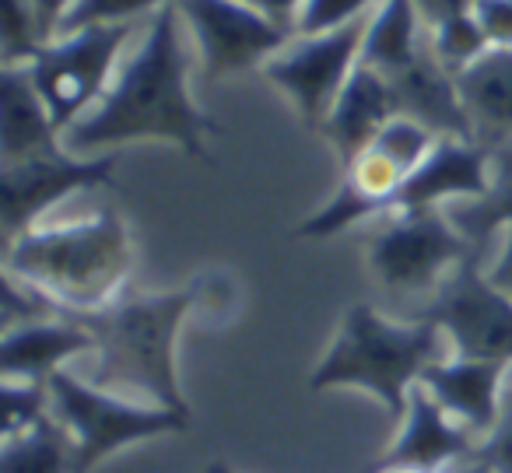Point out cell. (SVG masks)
<instances>
[{
    "mask_svg": "<svg viewBox=\"0 0 512 473\" xmlns=\"http://www.w3.org/2000/svg\"><path fill=\"white\" fill-rule=\"evenodd\" d=\"M186 36L176 4L155 11L102 102L64 134V148L74 155H109L123 144L165 141L193 162L211 165L207 137L214 134V120L200 113L190 95Z\"/></svg>",
    "mask_w": 512,
    "mask_h": 473,
    "instance_id": "6da1fadb",
    "label": "cell"
},
{
    "mask_svg": "<svg viewBox=\"0 0 512 473\" xmlns=\"http://www.w3.org/2000/svg\"><path fill=\"white\" fill-rule=\"evenodd\" d=\"M134 270L130 225L116 207L92 218L36 225L4 242V274L46 295L64 316L99 312L123 298Z\"/></svg>",
    "mask_w": 512,
    "mask_h": 473,
    "instance_id": "7a4b0ae2",
    "label": "cell"
},
{
    "mask_svg": "<svg viewBox=\"0 0 512 473\" xmlns=\"http://www.w3.org/2000/svg\"><path fill=\"white\" fill-rule=\"evenodd\" d=\"M197 302L200 284H186L176 291L123 295L99 312H71L99 340L95 386L190 414V403L179 386L176 344Z\"/></svg>",
    "mask_w": 512,
    "mask_h": 473,
    "instance_id": "3957f363",
    "label": "cell"
},
{
    "mask_svg": "<svg viewBox=\"0 0 512 473\" xmlns=\"http://www.w3.org/2000/svg\"><path fill=\"white\" fill-rule=\"evenodd\" d=\"M446 347V333L432 319H386L372 305L355 302L309 375V389L369 393L383 403L386 417L400 424L421 372L446 358Z\"/></svg>",
    "mask_w": 512,
    "mask_h": 473,
    "instance_id": "277c9868",
    "label": "cell"
},
{
    "mask_svg": "<svg viewBox=\"0 0 512 473\" xmlns=\"http://www.w3.org/2000/svg\"><path fill=\"white\" fill-rule=\"evenodd\" d=\"M46 393H50L53 421L67 431V442H71L74 473H92L102 459L130 445L190 428V414L130 400L113 389L95 386L92 379H78L67 368L46 379Z\"/></svg>",
    "mask_w": 512,
    "mask_h": 473,
    "instance_id": "5b68a950",
    "label": "cell"
},
{
    "mask_svg": "<svg viewBox=\"0 0 512 473\" xmlns=\"http://www.w3.org/2000/svg\"><path fill=\"white\" fill-rule=\"evenodd\" d=\"M134 32L137 25H95L57 36L39 50L32 64H25L60 134H67L102 102L120 71V53L127 50Z\"/></svg>",
    "mask_w": 512,
    "mask_h": 473,
    "instance_id": "8992f818",
    "label": "cell"
},
{
    "mask_svg": "<svg viewBox=\"0 0 512 473\" xmlns=\"http://www.w3.org/2000/svg\"><path fill=\"white\" fill-rule=\"evenodd\" d=\"M470 256H477V249L446 211L386 214L365 249L372 277L393 295H435Z\"/></svg>",
    "mask_w": 512,
    "mask_h": 473,
    "instance_id": "52a82bcc",
    "label": "cell"
},
{
    "mask_svg": "<svg viewBox=\"0 0 512 473\" xmlns=\"http://www.w3.org/2000/svg\"><path fill=\"white\" fill-rule=\"evenodd\" d=\"M176 8L211 81L264 71L295 39V32L260 15L249 0H176Z\"/></svg>",
    "mask_w": 512,
    "mask_h": 473,
    "instance_id": "ba28073f",
    "label": "cell"
},
{
    "mask_svg": "<svg viewBox=\"0 0 512 473\" xmlns=\"http://www.w3.org/2000/svg\"><path fill=\"white\" fill-rule=\"evenodd\" d=\"M365 25H369V15L344 29L323 32V36H295L288 50H281L260 71L292 102V109L309 130H323L337 95L362 64Z\"/></svg>",
    "mask_w": 512,
    "mask_h": 473,
    "instance_id": "9c48e42d",
    "label": "cell"
},
{
    "mask_svg": "<svg viewBox=\"0 0 512 473\" xmlns=\"http://www.w3.org/2000/svg\"><path fill=\"white\" fill-rule=\"evenodd\" d=\"M411 319H432L460 358L502 361L512 368V295L488 281L481 256L463 260Z\"/></svg>",
    "mask_w": 512,
    "mask_h": 473,
    "instance_id": "30bf717a",
    "label": "cell"
},
{
    "mask_svg": "<svg viewBox=\"0 0 512 473\" xmlns=\"http://www.w3.org/2000/svg\"><path fill=\"white\" fill-rule=\"evenodd\" d=\"M116 176V155H74L60 148L29 162L0 165V228L4 242L29 232L50 207L81 190L109 186Z\"/></svg>",
    "mask_w": 512,
    "mask_h": 473,
    "instance_id": "8fae6325",
    "label": "cell"
},
{
    "mask_svg": "<svg viewBox=\"0 0 512 473\" xmlns=\"http://www.w3.org/2000/svg\"><path fill=\"white\" fill-rule=\"evenodd\" d=\"M495 183V155L477 141L439 137L432 155L404 179L386 214L404 211H442V204L481 200Z\"/></svg>",
    "mask_w": 512,
    "mask_h": 473,
    "instance_id": "7c38bea8",
    "label": "cell"
},
{
    "mask_svg": "<svg viewBox=\"0 0 512 473\" xmlns=\"http://www.w3.org/2000/svg\"><path fill=\"white\" fill-rule=\"evenodd\" d=\"M404 172L390 162L386 155H379L376 148H365L351 165L341 169V186L337 193L313 214L306 218L295 235L299 239H334V235L348 232V228L362 225L372 214H386L397 197V190L404 186Z\"/></svg>",
    "mask_w": 512,
    "mask_h": 473,
    "instance_id": "4fadbf2b",
    "label": "cell"
},
{
    "mask_svg": "<svg viewBox=\"0 0 512 473\" xmlns=\"http://www.w3.org/2000/svg\"><path fill=\"white\" fill-rule=\"evenodd\" d=\"M505 375L509 365L502 361H484V358H442L421 372L418 386L435 396L442 410L463 428H470L477 438H488L491 428L498 424L505 400Z\"/></svg>",
    "mask_w": 512,
    "mask_h": 473,
    "instance_id": "5bb4252c",
    "label": "cell"
},
{
    "mask_svg": "<svg viewBox=\"0 0 512 473\" xmlns=\"http://www.w3.org/2000/svg\"><path fill=\"white\" fill-rule=\"evenodd\" d=\"M481 438L435 403L428 389L414 386L400 435L383 452L379 466H425V470H453L463 459L477 456Z\"/></svg>",
    "mask_w": 512,
    "mask_h": 473,
    "instance_id": "9a60e30c",
    "label": "cell"
},
{
    "mask_svg": "<svg viewBox=\"0 0 512 473\" xmlns=\"http://www.w3.org/2000/svg\"><path fill=\"white\" fill-rule=\"evenodd\" d=\"M99 351L95 333L78 316H50L18 323L0 340V375L8 382H46L71 358Z\"/></svg>",
    "mask_w": 512,
    "mask_h": 473,
    "instance_id": "2e32d148",
    "label": "cell"
},
{
    "mask_svg": "<svg viewBox=\"0 0 512 473\" xmlns=\"http://www.w3.org/2000/svg\"><path fill=\"white\" fill-rule=\"evenodd\" d=\"M470 130L491 155L512 151V46H488L456 74Z\"/></svg>",
    "mask_w": 512,
    "mask_h": 473,
    "instance_id": "e0dca14e",
    "label": "cell"
},
{
    "mask_svg": "<svg viewBox=\"0 0 512 473\" xmlns=\"http://www.w3.org/2000/svg\"><path fill=\"white\" fill-rule=\"evenodd\" d=\"M397 113V95L386 74L372 71V67L358 64L355 74L348 78L344 92L337 95L334 109H330L327 123L320 134L330 141V148L337 151V162L351 165L372 141L376 134L393 120Z\"/></svg>",
    "mask_w": 512,
    "mask_h": 473,
    "instance_id": "ac0fdd59",
    "label": "cell"
},
{
    "mask_svg": "<svg viewBox=\"0 0 512 473\" xmlns=\"http://www.w3.org/2000/svg\"><path fill=\"white\" fill-rule=\"evenodd\" d=\"M393 95H397V113L411 116V120L425 123L435 137H460V141H474L467 109L460 99V85L456 74L435 57L432 43L421 50L407 71L390 78Z\"/></svg>",
    "mask_w": 512,
    "mask_h": 473,
    "instance_id": "d6986e66",
    "label": "cell"
},
{
    "mask_svg": "<svg viewBox=\"0 0 512 473\" xmlns=\"http://www.w3.org/2000/svg\"><path fill=\"white\" fill-rule=\"evenodd\" d=\"M64 148L43 95L32 85L29 67L0 71V165L29 162Z\"/></svg>",
    "mask_w": 512,
    "mask_h": 473,
    "instance_id": "ffe728a7",
    "label": "cell"
},
{
    "mask_svg": "<svg viewBox=\"0 0 512 473\" xmlns=\"http://www.w3.org/2000/svg\"><path fill=\"white\" fill-rule=\"evenodd\" d=\"M428 46V25L414 0H379V8L369 15L362 43V64L372 71L393 74L407 71L421 50Z\"/></svg>",
    "mask_w": 512,
    "mask_h": 473,
    "instance_id": "44dd1931",
    "label": "cell"
},
{
    "mask_svg": "<svg viewBox=\"0 0 512 473\" xmlns=\"http://www.w3.org/2000/svg\"><path fill=\"white\" fill-rule=\"evenodd\" d=\"M0 473H74L71 442H67V431L53 421V414L18 435H4Z\"/></svg>",
    "mask_w": 512,
    "mask_h": 473,
    "instance_id": "7402d4cb",
    "label": "cell"
},
{
    "mask_svg": "<svg viewBox=\"0 0 512 473\" xmlns=\"http://www.w3.org/2000/svg\"><path fill=\"white\" fill-rule=\"evenodd\" d=\"M446 214L467 235V242L477 249V256L484 253L491 235L502 232V228H512V151L495 155V183H491L488 197L453 204V211Z\"/></svg>",
    "mask_w": 512,
    "mask_h": 473,
    "instance_id": "603a6c76",
    "label": "cell"
},
{
    "mask_svg": "<svg viewBox=\"0 0 512 473\" xmlns=\"http://www.w3.org/2000/svg\"><path fill=\"white\" fill-rule=\"evenodd\" d=\"M169 4L176 0H74V8L60 25V36L95 29V25H137L141 18H151Z\"/></svg>",
    "mask_w": 512,
    "mask_h": 473,
    "instance_id": "cb8c5ba5",
    "label": "cell"
},
{
    "mask_svg": "<svg viewBox=\"0 0 512 473\" xmlns=\"http://www.w3.org/2000/svg\"><path fill=\"white\" fill-rule=\"evenodd\" d=\"M435 144H439V137H435L425 123L411 120V116H393V120L379 130L369 148H376L379 155L390 158L404 176H411V172L432 155Z\"/></svg>",
    "mask_w": 512,
    "mask_h": 473,
    "instance_id": "d4e9b609",
    "label": "cell"
},
{
    "mask_svg": "<svg viewBox=\"0 0 512 473\" xmlns=\"http://www.w3.org/2000/svg\"><path fill=\"white\" fill-rule=\"evenodd\" d=\"M428 43H432L435 57L453 74H460L463 67L474 64V60L488 50V39H484L474 11L449 18V22H442V25H432V29H428Z\"/></svg>",
    "mask_w": 512,
    "mask_h": 473,
    "instance_id": "484cf974",
    "label": "cell"
},
{
    "mask_svg": "<svg viewBox=\"0 0 512 473\" xmlns=\"http://www.w3.org/2000/svg\"><path fill=\"white\" fill-rule=\"evenodd\" d=\"M50 43V36L39 25V15L32 11L29 0H8L4 15V46H0V64L25 67L39 57V50Z\"/></svg>",
    "mask_w": 512,
    "mask_h": 473,
    "instance_id": "4316f807",
    "label": "cell"
},
{
    "mask_svg": "<svg viewBox=\"0 0 512 473\" xmlns=\"http://www.w3.org/2000/svg\"><path fill=\"white\" fill-rule=\"evenodd\" d=\"M376 8L379 0H306L295 22V36H323V32L344 29Z\"/></svg>",
    "mask_w": 512,
    "mask_h": 473,
    "instance_id": "83f0119b",
    "label": "cell"
},
{
    "mask_svg": "<svg viewBox=\"0 0 512 473\" xmlns=\"http://www.w3.org/2000/svg\"><path fill=\"white\" fill-rule=\"evenodd\" d=\"M477 456L495 473H512V386H505L502 414H498V424L491 428V435L481 442Z\"/></svg>",
    "mask_w": 512,
    "mask_h": 473,
    "instance_id": "f1b7e54d",
    "label": "cell"
},
{
    "mask_svg": "<svg viewBox=\"0 0 512 473\" xmlns=\"http://www.w3.org/2000/svg\"><path fill=\"white\" fill-rule=\"evenodd\" d=\"M470 11L488 46H512V0H474Z\"/></svg>",
    "mask_w": 512,
    "mask_h": 473,
    "instance_id": "f546056e",
    "label": "cell"
},
{
    "mask_svg": "<svg viewBox=\"0 0 512 473\" xmlns=\"http://www.w3.org/2000/svg\"><path fill=\"white\" fill-rule=\"evenodd\" d=\"M32 11L39 15V25H43V32L50 36V43L60 36V25H64L67 11L74 8V0H29Z\"/></svg>",
    "mask_w": 512,
    "mask_h": 473,
    "instance_id": "4dcf8cb0",
    "label": "cell"
},
{
    "mask_svg": "<svg viewBox=\"0 0 512 473\" xmlns=\"http://www.w3.org/2000/svg\"><path fill=\"white\" fill-rule=\"evenodd\" d=\"M414 4H418L425 25L432 29V25H442V22H449V18H456V15H467L474 0H414Z\"/></svg>",
    "mask_w": 512,
    "mask_h": 473,
    "instance_id": "1f68e13d",
    "label": "cell"
},
{
    "mask_svg": "<svg viewBox=\"0 0 512 473\" xmlns=\"http://www.w3.org/2000/svg\"><path fill=\"white\" fill-rule=\"evenodd\" d=\"M260 15H267L271 22L285 25L288 32H295V22H299V11L306 0H249Z\"/></svg>",
    "mask_w": 512,
    "mask_h": 473,
    "instance_id": "d6a6232c",
    "label": "cell"
},
{
    "mask_svg": "<svg viewBox=\"0 0 512 473\" xmlns=\"http://www.w3.org/2000/svg\"><path fill=\"white\" fill-rule=\"evenodd\" d=\"M488 281L495 284L498 291L512 295V228H505V239H502V249H498L495 263L488 267Z\"/></svg>",
    "mask_w": 512,
    "mask_h": 473,
    "instance_id": "836d02e7",
    "label": "cell"
},
{
    "mask_svg": "<svg viewBox=\"0 0 512 473\" xmlns=\"http://www.w3.org/2000/svg\"><path fill=\"white\" fill-rule=\"evenodd\" d=\"M453 473H495V470H491L481 456H470V459H463L460 466H453Z\"/></svg>",
    "mask_w": 512,
    "mask_h": 473,
    "instance_id": "e575fe53",
    "label": "cell"
},
{
    "mask_svg": "<svg viewBox=\"0 0 512 473\" xmlns=\"http://www.w3.org/2000/svg\"><path fill=\"white\" fill-rule=\"evenodd\" d=\"M376 473H449V470H425V466H379Z\"/></svg>",
    "mask_w": 512,
    "mask_h": 473,
    "instance_id": "d590c367",
    "label": "cell"
},
{
    "mask_svg": "<svg viewBox=\"0 0 512 473\" xmlns=\"http://www.w3.org/2000/svg\"><path fill=\"white\" fill-rule=\"evenodd\" d=\"M204 473H235V470L225 463V459H214V463H207V470H204Z\"/></svg>",
    "mask_w": 512,
    "mask_h": 473,
    "instance_id": "8d00e7d4",
    "label": "cell"
}]
</instances>
